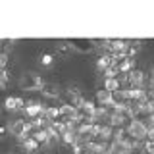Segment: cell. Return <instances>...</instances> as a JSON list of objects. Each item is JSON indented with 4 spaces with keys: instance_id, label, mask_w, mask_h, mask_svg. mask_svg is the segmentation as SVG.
Here are the masks:
<instances>
[{
    "instance_id": "cell-1",
    "label": "cell",
    "mask_w": 154,
    "mask_h": 154,
    "mask_svg": "<svg viewBox=\"0 0 154 154\" xmlns=\"http://www.w3.org/2000/svg\"><path fill=\"white\" fill-rule=\"evenodd\" d=\"M45 81H42L41 73L37 71H25L21 77H19V89L23 91H41Z\"/></svg>"
},
{
    "instance_id": "cell-2",
    "label": "cell",
    "mask_w": 154,
    "mask_h": 154,
    "mask_svg": "<svg viewBox=\"0 0 154 154\" xmlns=\"http://www.w3.org/2000/svg\"><path fill=\"white\" fill-rule=\"evenodd\" d=\"M127 135L129 137H133V139H137V141H143L144 137H146V131H148V127H146V122H143V119H131V122L127 123Z\"/></svg>"
},
{
    "instance_id": "cell-3",
    "label": "cell",
    "mask_w": 154,
    "mask_h": 154,
    "mask_svg": "<svg viewBox=\"0 0 154 154\" xmlns=\"http://www.w3.org/2000/svg\"><path fill=\"white\" fill-rule=\"evenodd\" d=\"M6 125H8V133L14 135V137H17V139H23V137L29 135V125H27L25 119H21V118L10 119Z\"/></svg>"
},
{
    "instance_id": "cell-4",
    "label": "cell",
    "mask_w": 154,
    "mask_h": 154,
    "mask_svg": "<svg viewBox=\"0 0 154 154\" xmlns=\"http://www.w3.org/2000/svg\"><path fill=\"white\" fill-rule=\"evenodd\" d=\"M69 46H71V50L79 52V54H89V52L94 50L93 38H71Z\"/></svg>"
},
{
    "instance_id": "cell-5",
    "label": "cell",
    "mask_w": 154,
    "mask_h": 154,
    "mask_svg": "<svg viewBox=\"0 0 154 154\" xmlns=\"http://www.w3.org/2000/svg\"><path fill=\"white\" fill-rule=\"evenodd\" d=\"M45 110H46V106L42 102H38V100H29V102H25V106H23V112L31 119L37 118V116H41V114H45Z\"/></svg>"
},
{
    "instance_id": "cell-6",
    "label": "cell",
    "mask_w": 154,
    "mask_h": 154,
    "mask_svg": "<svg viewBox=\"0 0 154 154\" xmlns=\"http://www.w3.org/2000/svg\"><path fill=\"white\" fill-rule=\"evenodd\" d=\"M23 106H25V100L21 96H6L2 108L8 112H17V110H23Z\"/></svg>"
},
{
    "instance_id": "cell-7",
    "label": "cell",
    "mask_w": 154,
    "mask_h": 154,
    "mask_svg": "<svg viewBox=\"0 0 154 154\" xmlns=\"http://www.w3.org/2000/svg\"><path fill=\"white\" fill-rule=\"evenodd\" d=\"M42 96H46V98H58V96L62 94V87L58 83H45L41 89Z\"/></svg>"
},
{
    "instance_id": "cell-8",
    "label": "cell",
    "mask_w": 154,
    "mask_h": 154,
    "mask_svg": "<svg viewBox=\"0 0 154 154\" xmlns=\"http://www.w3.org/2000/svg\"><path fill=\"white\" fill-rule=\"evenodd\" d=\"M19 144L23 146V150L29 152V154H35L38 148H41V144H38L35 139L31 137V135H27V137H23V139H19Z\"/></svg>"
},
{
    "instance_id": "cell-9",
    "label": "cell",
    "mask_w": 154,
    "mask_h": 154,
    "mask_svg": "<svg viewBox=\"0 0 154 154\" xmlns=\"http://www.w3.org/2000/svg\"><path fill=\"white\" fill-rule=\"evenodd\" d=\"M96 100H98L100 106H104L106 110L114 106V102H112V93H108V91H104V89H100L98 93H96Z\"/></svg>"
},
{
    "instance_id": "cell-10",
    "label": "cell",
    "mask_w": 154,
    "mask_h": 154,
    "mask_svg": "<svg viewBox=\"0 0 154 154\" xmlns=\"http://www.w3.org/2000/svg\"><path fill=\"white\" fill-rule=\"evenodd\" d=\"M116 67H118L119 73H129L131 69H135V60L133 58H122V60L116 64Z\"/></svg>"
},
{
    "instance_id": "cell-11",
    "label": "cell",
    "mask_w": 154,
    "mask_h": 154,
    "mask_svg": "<svg viewBox=\"0 0 154 154\" xmlns=\"http://www.w3.org/2000/svg\"><path fill=\"white\" fill-rule=\"evenodd\" d=\"M110 66H114L112 54H102V56L98 58V60H96V69H98V71H102V73H104L106 69H108Z\"/></svg>"
},
{
    "instance_id": "cell-12",
    "label": "cell",
    "mask_w": 154,
    "mask_h": 154,
    "mask_svg": "<svg viewBox=\"0 0 154 154\" xmlns=\"http://www.w3.org/2000/svg\"><path fill=\"white\" fill-rule=\"evenodd\" d=\"M60 141L64 144H71V146H73V144L79 143V141H77V131H75V129H67V131H64L60 135Z\"/></svg>"
},
{
    "instance_id": "cell-13",
    "label": "cell",
    "mask_w": 154,
    "mask_h": 154,
    "mask_svg": "<svg viewBox=\"0 0 154 154\" xmlns=\"http://www.w3.org/2000/svg\"><path fill=\"white\" fill-rule=\"evenodd\" d=\"M122 89V83H119L118 77H112V79H104V91L108 93H116V91Z\"/></svg>"
},
{
    "instance_id": "cell-14",
    "label": "cell",
    "mask_w": 154,
    "mask_h": 154,
    "mask_svg": "<svg viewBox=\"0 0 154 154\" xmlns=\"http://www.w3.org/2000/svg\"><path fill=\"white\" fill-rule=\"evenodd\" d=\"M56 50L60 52L62 56H69L71 52V46H69V41H56Z\"/></svg>"
},
{
    "instance_id": "cell-15",
    "label": "cell",
    "mask_w": 154,
    "mask_h": 154,
    "mask_svg": "<svg viewBox=\"0 0 154 154\" xmlns=\"http://www.w3.org/2000/svg\"><path fill=\"white\" fill-rule=\"evenodd\" d=\"M41 66L52 67V66H54V56H52L50 52H45V54H41Z\"/></svg>"
},
{
    "instance_id": "cell-16",
    "label": "cell",
    "mask_w": 154,
    "mask_h": 154,
    "mask_svg": "<svg viewBox=\"0 0 154 154\" xmlns=\"http://www.w3.org/2000/svg\"><path fill=\"white\" fill-rule=\"evenodd\" d=\"M8 83H10V71L0 69V87H6Z\"/></svg>"
},
{
    "instance_id": "cell-17",
    "label": "cell",
    "mask_w": 154,
    "mask_h": 154,
    "mask_svg": "<svg viewBox=\"0 0 154 154\" xmlns=\"http://www.w3.org/2000/svg\"><path fill=\"white\" fill-rule=\"evenodd\" d=\"M73 154H89V152H87V146H85V144L77 143V144H73Z\"/></svg>"
},
{
    "instance_id": "cell-18",
    "label": "cell",
    "mask_w": 154,
    "mask_h": 154,
    "mask_svg": "<svg viewBox=\"0 0 154 154\" xmlns=\"http://www.w3.org/2000/svg\"><path fill=\"white\" fill-rule=\"evenodd\" d=\"M144 154H154V141L144 143Z\"/></svg>"
},
{
    "instance_id": "cell-19",
    "label": "cell",
    "mask_w": 154,
    "mask_h": 154,
    "mask_svg": "<svg viewBox=\"0 0 154 154\" xmlns=\"http://www.w3.org/2000/svg\"><path fill=\"white\" fill-rule=\"evenodd\" d=\"M146 81H148V85H150V89H154V66L150 67V71L146 73Z\"/></svg>"
},
{
    "instance_id": "cell-20",
    "label": "cell",
    "mask_w": 154,
    "mask_h": 154,
    "mask_svg": "<svg viewBox=\"0 0 154 154\" xmlns=\"http://www.w3.org/2000/svg\"><path fill=\"white\" fill-rule=\"evenodd\" d=\"M8 135V125L6 123H0V139H4Z\"/></svg>"
},
{
    "instance_id": "cell-21",
    "label": "cell",
    "mask_w": 154,
    "mask_h": 154,
    "mask_svg": "<svg viewBox=\"0 0 154 154\" xmlns=\"http://www.w3.org/2000/svg\"><path fill=\"white\" fill-rule=\"evenodd\" d=\"M146 137H150V141H154V125H150V127H148Z\"/></svg>"
},
{
    "instance_id": "cell-22",
    "label": "cell",
    "mask_w": 154,
    "mask_h": 154,
    "mask_svg": "<svg viewBox=\"0 0 154 154\" xmlns=\"http://www.w3.org/2000/svg\"><path fill=\"white\" fill-rule=\"evenodd\" d=\"M2 116H4V108H2V106H0V118H2Z\"/></svg>"
},
{
    "instance_id": "cell-23",
    "label": "cell",
    "mask_w": 154,
    "mask_h": 154,
    "mask_svg": "<svg viewBox=\"0 0 154 154\" xmlns=\"http://www.w3.org/2000/svg\"><path fill=\"white\" fill-rule=\"evenodd\" d=\"M16 154H25V152H16Z\"/></svg>"
}]
</instances>
